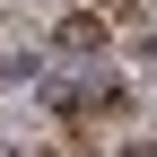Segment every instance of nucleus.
<instances>
[{
	"label": "nucleus",
	"instance_id": "nucleus-2",
	"mask_svg": "<svg viewBox=\"0 0 157 157\" xmlns=\"http://www.w3.org/2000/svg\"><path fill=\"white\" fill-rule=\"evenodd\" d=\"M122 157H148V148H122Z\"/></svg>",
	"mask_w": 157,
	"mask_h": 157
},
{
	"label": "nucleus",
	"instance_id": "nucleus-1",
	"mask_svg": "<svg viewBox=\"0 0 157 157\" xmlns=\"http://www.w3.org/2000/svg\"><path fill=\"white\" fill-rule=\"evenodd\" d=\"M96 44H105L96 17H61V52H96Z\"/></svg>",
	"mask_w": 157,
	"mask_h": 157
}]
</instances>
